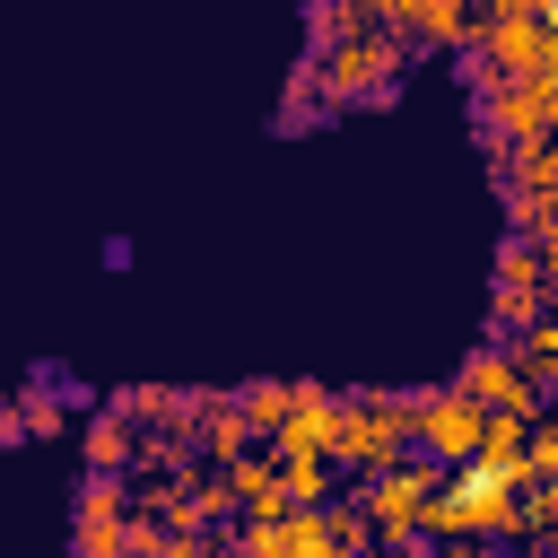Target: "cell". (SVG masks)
<instances>
[{
  "label": "cell",
  "instance_id": "6da1fadb",
  "mask_svg": "<svg viewBox=\"0 0 558 558\" xmlns=\"http://www.w3.org/2000/svg\"><path fill=\"white\" fill-rule=\"evenodd\" d=\"M401 35L384 26V17H357V26H340L323 52H314V78H323V105L331 113H349V105H384L392 87H401Z\"/></svg>",
  "mask_w": 558,
  "mask_h": 558
},
{
  "label": "cell",
  "instance_id": "7a4b0ae2",
  "mask_svg": "<svg viewBox=\"0 0 558 558\" xmlns=\"http://www.w3.org/2000/svg\"><path fill=\"white\" fill-rule=\"evenodd\" d=\"M445 488V462L436 453H401V462H384V471H366V488H357V514H366V532L384 541V549H418V506Z\"/></svg>",
  "mask_w": 558,
  "mask_h": 558
},
{
  "label": "cell",
  "instance_id": "3957f363",
  "mask_svg": "<svg viewBox=\"0 0 558 558\" xmlns=\"http://www.w3.org/2000/svg\"><path fill=\"white\" fill-rule=\"evenodd\" d=\"M480 96H488V105H480V131H488V157H506V148H523V140H541V131H549V105H558V78H549V70H514V78H488Z\"/></svg>",
  "mask_w": 558,
  "mask_h": 558
},
{
  "label": "cell",
  "instance_id": "277c9868",
  "mask_svg": "<svg viewBox=\"0 0 558 558\" xmlns=\"http://www.w3.org/2000/svg\"><path fill=\"white\" fill-rule=\"evenodd\" d=\"M480 401L471 392H453V384H427V392H410V445L418 453H436V462H462V453H480Z\"/></svg>",
  "mask_w": 558,
  "mask_h": 558
},
{
  "label": "cell",
  "instance_id": "5b68a950",
  "mask_svg": "<svg viewBox=\"0 0 558 558\" xmlns=\"http://www.w3.org/2000/svg\"><path fill=\"white\" fill-rule=\"evenodd\" d=\"M331 445H340V392H323V384H296L288 418L270 427V453H323V462H331Z\"/></svg>",
  "mask_w": 558,
  "mask_h": 558
},
{
  "label": "cell",
  "instance_id": "8992f818",
  "mask_svg": "<svg viewBox=\"0 0 558 558\" xmlns=\"http://www.w3.org/2000/svg\"><path fill=\"white\" fill-rule=\"evenodd\" d=\"M453 392H471L480 410H541V384H532L506 349H480V357L453 375Z\"/></svg>",
  "mask_w": 558,
  "mask_h": 558
},
{
  "label": "cell",
  "instance_id": "52a82bcc",
  "mask_svg": "<svg viewBox=\"0 0 558 558\" xmlns=\"http://www.w3.org/2000/svg\"><path fill=\"white\" fill-rule=\"evenodd\" d=\"M506 340H514L506 357H514V366H523V375H532V384L549 392V375H558V323H549V305H541V314H523V323H514Z\"/></svg>",
  "mask_w": 558,
  "mask_h": 558
},
{
  "label": "cell",
  "instance_id": "ba28073f",
  "mask_svg": "<svg viewBox=\"0 0 558 558\" xmlns=\"http://www.w3.org/2000/svg\"><path fill=\"white\" fill-rule=\"evenodd\" d=\"M17 427H26V436H70V392H61L52 375L26 384V392H17Z\"/></svg>",
  "mask_w": 558,
  "mask_h": 558
},
{
  "label": "cell",
  "instance_id": "9c48e42d",
  "mask_svg": "<svg viewBox=\"0 0 558 558\" xmlns=\"http://www.w3.org/2000/svg\"><path fill=\"white\" fill-rule=\"evenodd\" d=\"M131 453H140V427H131L122 410H105V418L87 427V471H122Z\"/></svg>",
  "mask_w": 558,
  "mask_h": 558
},
{
  "label": "cell",
  "instance_id": "30bf717a",
  "mask_svg": "<svg viewBox=\"0 0 558 558\" xmlns=\"http://www.w3.org/2000/svg\"><path fill=\"white\" fill-rule=\"evenodd\" d=\"M541 305H549V288H514V279H497V296H488V331L506 340V331H514L523 314H541Z\"/></svg>",
  "mask_w": 558,
  "mask_h": 558
},
{
  "label": "cell",
  "instance_id": "8fae6325",
  "mask_svg": "<svg viewBox=\"0 0 558 558\" xmlns=\"http://www.w3.org/2000/svg\"><path fill=\"white\" fill-rule=\"evenodd\" d=\"M288 401H296V384H244V392H235V410L253 418V436H270V427L288 418Z\"/></svg>",
  "mask_w": 558,
  "mask_h": 558
},
{
  "label": "cell",
  "instance_id": "7c38bea8",
  "mask_svg": "<svg viewBox=\"0 0 558 558\" xmlns=\"http://www.w3.org/2000/svg\"><path fill=\"white\" fill-rule=\"evenodd\" d=\"M323 113H331V105H323V78H314V61H305V70L288 78V105H279V122H288V131H305V122H323Z\"/></svg>",
  "mask_w": 558,
  "mask_h": 558
},
{
  "label": "cell",
  "instance_id": "4fadbf2b",
  "mask_svg": "<svg viewBox=\"0 0 558 558\" xmlns=\"http://www.w3.org/2000/svg\"><path fill=\"white\" fill-rule=\"evenodd\" d=\"M17 436H26V427H17V401L0 392V445H17Z\"/></svg>",
  "mask_w": 558,
  "mask_h": 558
},
{
  "label": "cell",
  "instance_id": "5bb4252c",
  "mask_svg": "<svg viewBox=\"0 0 558 558\" xmlns=\"http://www.w3.org/2000/svg\"><path fill=\"white\" fill-rule=\"evenodd\" d=\"M462 9H488V0H462Z\"/></svg>",
  "mask_w": 558,
  "mask_h": 558
}]
</instances>
